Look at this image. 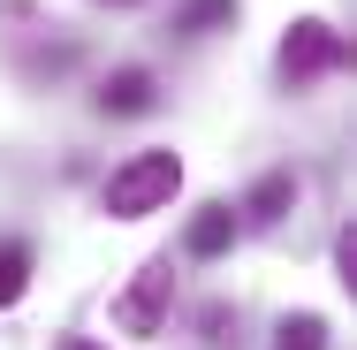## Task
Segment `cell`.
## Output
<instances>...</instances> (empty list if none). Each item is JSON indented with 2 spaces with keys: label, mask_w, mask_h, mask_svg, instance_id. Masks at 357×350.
<instances>
[{
  "label": "cell",
  "mask_w": 357,
  "mask_h": 350,
  "mask_svg": "<svg viewBox=\"0 0 357 350\" xmlns=\"http://www.w3.org/2000/svg\"><path fill=\"white\" fill-rule=\"evenodd\" d=\"M183 191V160L175 152H137L107 175V213L114 221H137V213H160L167 198Z\"/></svg>",
  "instance_id": "6da1fadb"
},
{
  "label": "cell",
  "mask_w": 357,
  "mask_h": 350,
  "mask_svg": "<svg viewBox=\"0 0 357 350\" xmlns=\"http://www.w3.org/2000/svg\"><path fill=\"white\" fill-rule=\"evenodd\" d=\"M342 61H350L342 31H327V23H289V38H282V76L289 84H312V76L342 69Z\"/></svg>",
  "instance_id": "7a4b0ae2"
},
{
  "label": "cell",
  "mask_w": 357,
  "mask_h": 350,
  "mask_svg": "<svg viewBox=\"0 0 357 350\" xmlns=\"http://www.w3.org/2000/svg\"><path fill=\"white\" fill-rule=\"evenodd\" d=\"M167 305H175V275H167V259H152V267H137L130 297H122V328L130 335H152L167 320Z\"/></svg>",
  "instance_id": "3957f363"
},
{
  "label": "cell",
  "mask_w": 357,
  "mask_h": 350,
  "mask_svg": "<svg viewBox=\"0 0 357 350\" xmlns=\"http://www.w3.org/2000/svg\"><path fill=\"white\" fill-rule=\"evenodd\" d=\"M236 228H243V221H236L228 206H206L198 221H190V236H183V244H190V259H213V251L236 244Z\"/></svg>",
  "instance_id": "277c9868"
},
{
  "label": "cell",
  "mask_w": 357,
  "mask_h": 350,
  "mask_svg": "<svg viewBox=\"0 0 357 350\" xmlns=\"http://www.w3.org/2000/svg\"><path fill=\"white\" fill-rule=\"evenodd\" d=\"M289 206H296V175H282V168H274V175H259V183H251L243 221H282Z\"/></svg>",
  "instance_id": "5b68a950"
},
{
  "label": "cell",
  "mask_w": 357,
  "mask_h": 350,
  "mask_svg": "<svg viewBox=\"0 0 357 350\" xmlns=\"http://www.w3.org/2000/svg\"><path fill=\"white\" fill-rule=\"evenodd\" d=\"M99 107H107V115H144V107H152V76L144 69H114L107 92H99Z\"/></svg>",
  "instance_id": "8992f818"
},
{
  "label": "cell",
  "mask_w": 357,
  "mask_h": 350,
  "mask_svg": "<svg viewBox=\"0 0 357 350\" xmlns=\"http://www.w3.org/2000/svg\"><path fill=\"white\" fill-rule=\"evenodd\" d=\"M213 23H236V0H190V8L175 15V31H183V38H206Z\"/></svg>",
  "instance_id": "52a82bcc"
},
{
  "label": "cell",
  "mask_w": 357,
  "mask_h": 350,
  "mask_svg": "<svg viewBox=\"0 0 357 350\" xmlns=\"http://www.w3.org/2000/svg\"><path fill=\"white\" fill-rule=\"evenodd\" d=\"M23 289H31V251H23V244H0V312H8Z\"/></svg>",
  "instance_id": "ba28073f"
},
{
  "label": "cell",
  "mask_w": 357,
  "mask_h": 350,
  "mask_svg": "<svg viewBox=\"0 0 357 350\" xmlns=\"http://www.w3.org/2000/svg\"><path fill=\"white\" fill-rule=\"evenodd\" d=\"M274 350H327L319 312H296V320H282V343H274Z\"/></svg>",
  "instance_id": "9c48e42d"
},
{
  "label": "cell",
  "mask_w": 357,
  "mask_h": 350,
  "mask_svg": "<svg viewBox=\"0 0 357 350\" xmlns=\"http://www.w3.org/2000/svg\"><path fill=\"white\" fill-rule=\"evenodd\" d=\"M54 350H99V343H84V335H61V343H54Z\"/></svg>",
  "instance_id": "30bf717a"
}]
</instances>
